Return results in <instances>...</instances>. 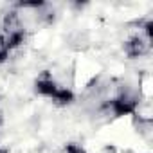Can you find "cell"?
<instances>
[{"label": "cell", "mask_w": 153, "mask_h": 153, "mask_svg": "<svg viewBox=\"0 0 153 153\" xmlns=\"http://www.w3.org/2000/svg\"><path fill=\"white\" fill-rule=\"evenodd\" d=\"M58 83L52 79V76L51 74H42L40 78L36 79V83H34V90L40 94V96H43V97H54L56 96V92H58Z\"/></svg>", "instance_id": "7a4b0ae2"}, {"label": "cell", "mask_w": 153, "mask_h": 153, "mask_svg": "<svg viewBox=\"0 0 153 153\" xmlns=\"http://www.w3.org/2000/svg\"><path fill=\"white\" fill-rule=\"evenodd\" d=\"M0 123H2V115H0Z\"/></svg>", "instance_id": "ba28073f"}, {"label": "cell", "mask_w": 153, "mask_h": 153, "mask_svg": "<svg viewBox=\"0 0 153 153\" xmlns=\"http://www.w3.org/2000/svg\"><path fill=\"white\" fill-rule=\"evenodd\" d=\"M110 108H112V112L115 115H130L137 108V99L133 96H130V94H121L115 99H112Z\"/></svg>", "instance_id": "6da1fadb"}, {"label": "cell", "mask_w": 153, "mask_h": 153, "mask_svg": "<svg viewBox=\"0 0 153 153\" xmlns=\"http://www.w3.org/2000/svg\"><path fill=\"white\" fill-rule=\"evenodd\" d=\"M52 101H56L58 105H68V103L74 101V94H72L70 88H67V87H59L58 92H56V96L52 97Z\"/></svg>", "instance_id": "277c9868"}, {"label": "cell", "mask_w": 153, "mask_h": 153, "mask_svg": "<svg viewBox=\"0 0 153 153\" xmlns=\"http://www.w3.org/2000/svg\"><path fill=\"white\" fill-rule=\"evenodd\" d=\"M146 51H148V43H146V40L140 38V36H133V38H130V40L124 43V52H126L130 58H139V56L146 54Z\"/></svg>", "instance_id": "3957f363"}, {"label": "cell", "mask_w": 153, "mask_h": 153, "mask_svg": "<svg viewBox=\"0 0 153 153\" xmlns=\"http://www.w3.org/2000/svg\"><path fill=\"white\" fill-rule=\"evenodd\" d=\"M65 153H87V151H85V148H83V146H79V144H76V142H68V144L65 146Z\"/></svg>", "instance_id": "5b68a950"}, {"label": "cell", "mask_w": 153, "mask_h": 153, "mask_svg": "<svg viewBox=\"0 0 153 153\" xmlns=\"http://www.w3.org/2000/svg\"><path fill=\"white\" fill-rule=\"evenodd\" d=\"M0 153H9V151H7L6 148H2V146H0Z\"/></svg>", "instance_id": "52a82bcc"}, {"label": "cell", "mask_w": 153, "mask_h": 153, "mask_svg": "<svg viewBox=\"0 0 153 153\" xmlns=\"http://www.w3.org/2000/svg\"><path fill=\"white\" fill-rule=\"evenodd\" d=\"M144 33H146V38H148V40L153 38V22H151V20L146 22V25H144Z\"/></svg>", "instance_id": "8992f818"}]
</instances>
